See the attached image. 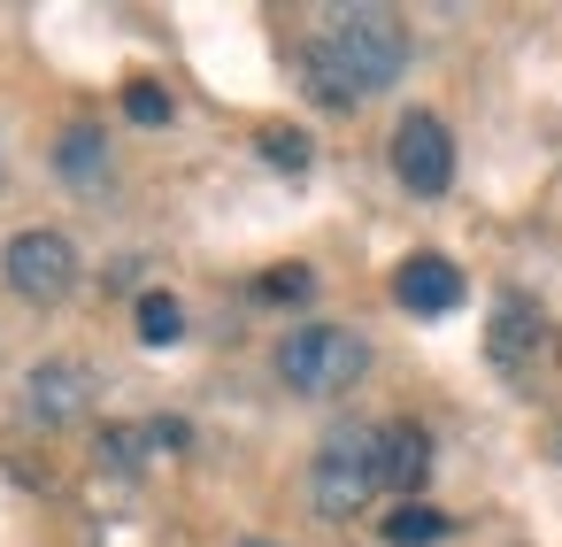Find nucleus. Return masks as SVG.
Segmentation results:
<instances>
[{
    "mask_svg": "<svg viewBox=\"0 0 562 547\" xmlns=\"http://www.w3.org/2000/svg\"><path fill=\"white\" fill-rule=\"evenodd\" d=\"M362 370H370V339L355 324H293L278 339V386L301 401H331L362 386Z\"/></svg>",
    "mask_w": 562,
    "mask_h": 547,
    "instance_id": "7ed1b4c3",
    "label": "nucleus"
},
{
    "mask_svg": "<svg viewBox=\"0 0 562 547\" xmlns=\"http://www.w3.org/2000/svg\"><path fill=\"white\" fill-rule=\"evenodd\" d=\"M139 339H147V347H178V339H186L178 293H139Z\"/></svg>",
    "mask_w": 562,
    "mask_h": 547,
    "instance_id": "9b49d317",
    "label": "nucleus"
},
{
    "mask_svg": "<svg viewBox=\"0 0 562 547\" xmlns=\"http://www.w3.org/2000/svg\"><path fill=\"white\" fill-rule=\"evenodd\" d=\"M262 163H270V170H308V132L270 124V132H262Z\"/></svg>",
    "mask_w": 562,
    "mask_h": 547,
    "instance_id": "ddd939ff",
    "label": "nucleus"
},
{
    "mask_svg": "<svg viewBox=\"0 0 562 547\" xmlns=\"http://www.w3.org/2000/svg\"><path fill=\"white\" fill-rule=\"evenodd\" d=\"M0 278H9V293L32 301V309L70 301L78 293V247H70V232H55V224L16 232L9 247H0Z\"/></svg>",
    "mask_w": 562,
    "mask_h": 547,
    "instance_id": "20e7f679",
    "label": "nucleus"
},
{
    "mask_svg": "<svg viewBox=\"0 0 562 547\" xmlns=\"http://www.w3.org/2000/svg\"><path fill=\"white\" fill-rule=\"evenodd\" d=\"M524 347H539V316H531L524 293H508L501 301V324H493V362L501 370H524Z\"/></svg>",
    "mask_w": 562,
    "mask_h": 547,
    "instance_id": "9d476101",
    "label": "nucleus"
},
{
    "mask_svg": "<svg viewBox=\"0 0 562 547\" xmlns=\"http://www.w3.org/2000/svg\"><path fill=\"white\" fill-rule=\"evenodd\" d=\"M431 478V439L416 424H385V485L393 493H416Z\"/></svg>",
    "mask_w": 562,
    "mask_h": 547,
    "instance_id": "1a4fd4ad",
    "label": "nucleus"
},
{
    "mask_svg": "<svg viewBox=\"0 0 562 547\" xmlns=\"http://www.w3.org/2000/svg\"><path fill=\"white\" fill-rule=\"evenodd\" d=\"M393 178H401L416 201H439V193L454 186V139H447V124H439L431 109H408V116L393 124Z\"/></svg>",
    "mask_w": 562,
    "mask_h": 547,
    "instance_id": "39448f33",
    "label": "nucleus"
},
{
    "mask_svg": "<svg viewBox=\"0 0 562 547\" xmlns=\"http://www.w3.org/2000/svg\"><path fill=\"white\" fill-rule=\"evenodd\" d=\"M447 532V516L439 509H424V501H408V509H393L385 516V547H431Z\"/></svg>",
    "mask_w": 562,
    "mask_h": 547,
    "instance_id": "f8f14e48",
    "label": "nucleus"
},
{
    "mask_svg": "<svg viewBox=\"0 0 562 547\" xmlns=\"http://www.w3.org/2000/svg\"><path fill=\"white\" fill-rule=\"evenodd\" d=\"M93 393H101L93 362H78V355H47V362H32V378H24V416L47 424V432H63V424H78V416L93 409Z\"/></svg>",
    "mask_w": 562,
    "mask_h": 547,
    "instance_id": "423d86ee",
    "label": "nucleus"
},
{
    "mask_svg": "<svg viewBox=\"0 0 562 547\" xmlns=\"http://www.w3.org/2000/svg\"><path fill=\"white\" fill-rule=\"evenodd\" d=\"M385 493V424H331L308 455V509L316 516H362Z\"/></svg>",
    "mask_w": 562,
    "mask_h": 547,
    "instance_id": "f03ea898",
    "label": "nucleus"
},
{
    "mask_svg": "<svg viewBox=\"0 0 562 547\" xmlns=\"http://www.w3.org/2000/svg\"><path fill=\"white\" fill-rule=\"evenodd\" d=\"M408 70V24L378 0H355V9H324V32L308 47V86L324 109H355L385 86H401Z\"/></svg>",
    "mask_w": 562,
    "mask_h": 547,
    "instance_id": "f257e3e1",
    "label": "nucleus"
},
{
    "mask_svg": "<svg viewBox=\"0 0 562 547\" xmlns=\"http://www.w3.org/2000/svg\"><path fill=\"white\" fill-rule=\"evenodd\" d=\"M393 301H401L408 316H454V309H462V270H454L447 255H408V263L393 270Z\"/></svg>",
    "mask_w": 562,
    "mask_h": 547,
    "instance_id": "0eeeda50",
    "label": "nucleus"
},
{
    "mask_svg": "<svg viewBox=\"0 0 562 547\" xmlns=\"http://www.w3.org/2000/svg\"><path fill=\"white\" fill-rule=\"evenodd\" d=\"M239 547H278V539H239Z\"/></svg>",
    "mask_w": 562,
    "mask_h": 547,
    "instance_id": "2eb2a0df",
    "label": "nucleus"
},
{
    "mask_svg": "<svg viewBox=\"0 0 562 547\" xmlns=\"http://www.w3.org/2000/svg\"><path fill=\"white\" fill-rule=\"evenodd\" d=\"M55 170H63L78 193H101V186H109V139H101V124H70V132L55 139Z\"/></svg>",
    "mask_w": 562,
    "mask_h": 547,
    "instance_id": "6e6552de",
    "label": "nucleus"
},
{
    "mask_svg": "<svg viewBox=\"0 0 562 547\" xmlns=\"http://www.w3.org/2000/svg\"><path fill=\"white\" fill-rule=\"evenodd\" d=\"M124 109H132V124H170V93L162 86H132Z\"/></svg>",
    "mask_w": 562,
    "mask_h": 547,
    "instance_id": "4468645a",
    "label": "nucleus"
}]
</instances>
